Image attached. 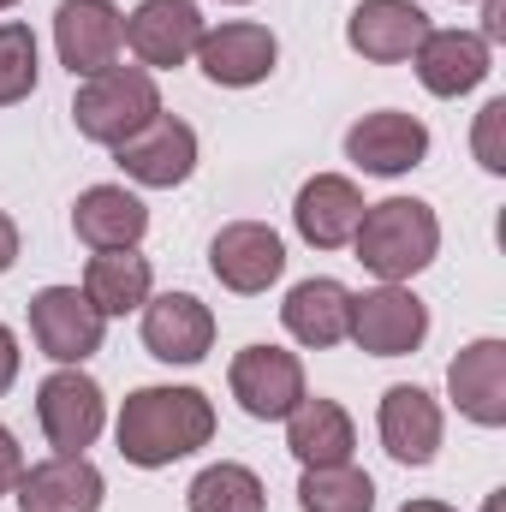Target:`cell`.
<instances>
[{
    "instance_id": "1",
    "label": "cell",
    "mask_w": 506,
    "mask_h": 512,
    "mask_svg": "<svg viewBox=\"0 0 506 512\" xmlns=\"http://www.w3.org/2000/svg\"><path fill=\"white\" fill-rule=\"evenodd\" d=\"M120 459L137 471H161L173 459H191L215 441V399L203 387H137L114 417Z\"/></svg>"
},
{
    "instance_id": "2",
    "label": "cell",
    "mask_w": 506,
    "mask_h": 512,
    "mask_svg": "<svg viewBox=\"0 0 506 512\" xmlns=\"http://www.w3.org/2000/svg\"><path fill=\"white\" fill-rule=\"evenodd\" d=\"M352 251L376 280L405 286L411 274H423L441 256V221L423 197H381V203H364Z\"/></svg>"
},
{
    "instance_id": "3",
    "label": "cell",
    "mask_w": 506,
    "mask_h": 512,
    "mask_svg": "<svg viewBox=\"0 0 506 512\" xmlns=\"http://www.w3.org/2000/svg\"><path fill=\"white\" fill-rule=\"evenodd\" d=\"M155 114H161V90H155V72H143V66H108L96 78H78L72 126L102 149L131 143Z\"/></svg>"
},
{
    "instance_id": "4",
    "label": "cell",
    "mask_w": 506,
    "mask_h": 512,
    "mask_svg": "<svg viewBox=\"0 0 506 512\" xmlns=\"http://www.w3.org/2000/svg\"><path fill=\"white\" fill-rule=\"evenodd\" d=\"M30 340L60 370H84L108 340V316L84 298V286H42L30 298Z\"/></svg>"
},
{
    "instance_id": "5",
    "label": "cell",
    "mask_w": 506,
    "mask_h": 512,
    "mask_svg": "<svg viewBox=\"0 0 506 512\" xmlns=\"http://www.w3.org/2000/svg\"><path fill=\"white\" fill-rule=\"evenodd\" d=\"M346 340L370 358H411L429 340V304L411 286H387V280L370 286V292H352Z\"/></svg>"
},
{
    "instance_id": "6",
    "label": "cell",
    "mask_w": 506,
    "mask_h": 512,
    "mask_svg": "<svg viewBox=\"0 0 506 512\" xmlns=\"http://www.w3.org/2000/svg\"><path fill=\"white\" fill-rule=\"evenodd\" d=\"M36 423H42L54 453H84L108 429V393L84 370H54L36 387Z\"/></svg>"
},
{
    "instance_id": "7",
    "label": "cell",
    "mask_w": 506,
    "mask_h": 512,
    "mask_svg": "<svg viewBox=\"0 0 506 512\" xmlns=\"http://www.w3.org/2000/svg\"><path fill=\"white\" fill-rule=\"evenodd\" d=\"M126 48V12L114 0H60L54 6V54L72 78H96L120 66Z\"/></svg>"
},
{
    "instance_id": "8",
    "label": "cell",
    "mask_w": 506,
    "mask_h": 512,
    "mask_svg": "<svg viewBox=\"0 0 506 512\" xmlns=\"http://www.w3.org/2000/svg\"><path fill=\"white\" fill-rule=\"evenodd\" d=\"M227 387L256 423H286V411L310 393L304 387V358L286 352V346H245L227 370Z\"/></svg>"
},
{
    "instance_id": "9",
    "label": "cell",
    "mask_w": 506,
    "mask_h": 512,
    "mask_svg": "<svg viewBox=\"0 0 506 512\" xmlns=\"http://www.w3.org/2000/svg\"><path fill=\"white\" fill-rule=\"evenodd\" d=\"M203 12L197 0H137L126 18V48L137 54L143 72H173L197 54L203 42Z\"/></svg>"
},
{
    "instance_id": "10",
    "label": "cell",
    "mask_w": 506,
    "mask_h": 512,
    "mask_svg": "<svg viewBox=\"0 0 506 512\" xmlns=\"http://www.w3.org/2000/svg\"><path fill=\"white\" fill-rule=\"evenodd\" d=\"M209 274H215L227 292L256 298V292H268V286L286 274V245H280V233L262 227V221H233V227H221V233L209 239Z\"/></svg>"
},
{
    "instance_id": "11",
    "label": "cell",
    "mask_w": 506,
    "mask_h": 512,
    "mask_svg": "<svg viewBox=\"0 0 506 512\" xmlns=\"http://www.w3.org/2000/svg\"><path fill=\"white\" fill-rule=\"evenodd\" d=\"M191 60L203 66V78H209V84H221V90H251V84H262V78L274 72L280 42H274V30H268V24L233 18V24L203 30V42H197V54H191Z\"/></svg>"
},
{
    "instance_id": "12",
    "label": "cell",
    "mask_w": 506,
    "mask_h": 512,
    "mask_svg": "<svg viewBox=\"0 0 506 512\" xmlns=\"http://www.w3.org/2000/svg\"><path fill=\"white\" fill-rule=\"evenodd\" d=\"M143 346L161 364H203L215 346V310L191 292H149L143 304Z\"/></svg>"
},
{
    "instance_id": "13",
    "label": "cell",
    "mask_w": 506,
    "mask_h": 512,
    "mask_svg": "<svg viewBox=\"0 0 506 512\" xmlns=\"http://www.w3.org/2000/svg\"><path fill=\"white\" fill-rule=\"evenodd\" d=\"M114 161H120V173H126L131 185L173 191V185H185L197 173V131L185 126V120H173V114H155L131 143L114 149Z\"/></svg>"
},
{
    "instance_id": "14",
    "label": "cell",
    "mask_w": 506,
    "mask_h": 512,
    "mask_svg": "<svg viewBox=\"0 0 506 512\" xmlns=\"http://www.w3.org/2000/svg\"><path fill=\"white\" fill-rule=\"evenodd\" d=\"M423 155H429V126L399 108H376L346 131V161L376 179H399V173L423 167Z\"/></svg>"
},
{
    "instance_id": "15",
    "label": "cell",
    "mask_w": 506,
    "mask_h": 512,
    "mask_svg": "<svg viewBox=\"0 0 506 512\" xmlns=\"http://www.w3.org/2000/svg\"><path fill=\"white\" fill-rule=\"evenodd\" d=\"M376 435L393 465H411V471L435 465V453H441V405H435V393H423L417 382L387 387L376 411Z\"/></svg>"
},
{
    "instance_id": "16",
    "label": "cell",
    "mask_w": 506,
    "mask_h": 512,
    "mask_svg": "<svg viewBox=\"0 0 506 512\" xmlns=\"http://www.w3.org/2000/svg\"><path fill=\"white\" fill-rule=\"evenodd\" d=\"M429 30L435 24H429V12L417 0H364L346 18V48L364 54L370 66H399V60L417 54V42Z\"/></svg>"
},
{
    "instance_id": "17",
    "label": "cell",
    "mask_w": 506,
    "mask_h": 512,
    "mask_svg": "<svg viewBox=\"0 0 506 512\" xmlns=\"http://www.w3.org/2000/svg\"><path fill=\"white\" fill-rule=\"evenodd\" d=\"M358 221H364V191H358L346 173H316V179H304L298 197H292V227H298V239L316 245V251L352 245Z\"/></svg>"
},
{
    "instance_id": "18",
    "label": "cell",
    "mask_w": 506,
    "mask_h": 512,
    "mask_svg": "<svg viewBox=\"0 0 506 512\" xmlns=\"http://www.w3.org/2000/svg\"><path fill=\"white\" fill-rule=\"evenodd\" d=\"M102 495H108V483L84 453H54L42 465H24V477L12 489L18 512H102Z\"/></svg>"
},
{
    "instance_id": "19",
    "label": "cell",
    "mask_w": 506,
    "mask_h": 512,
    "mask_svg": "<svg viewBox=\"0 0 506 512\" xmlns=\"http://www.w3.org/2000/svg\"><path fill=\"white\" fill-rule=\"evenodd\" d=\"M411 66H417V84H423L429 96H441V102L471 96V90L495 72L489 42H483L477 30H429V36L417 42Z\"/></svg>"
},
{
    "instance_id": "20",
    "label": "cell",
    "mask_w": 506,
    "mask_h": 512,
    "mask_svg": "<svg viewBox=\"0 0 506 512\" xmlns=\"http://www.w3.org/2000/svg\"><path fill=\"white\" fill-rule=\"evenodd\" d=\"M447 399L477 429H501L506 423V340H495V334L489 340H471L447 364Z\"/></svg>"
},
{
    "instance_id": "21",
    "label": "cell",
    "mask_w": 506,
    "mask_h": 512,
    "mask_svg": "<svg viewBox=\"0 0 506 512\" xmlns=\"http://www.w3.org/2000/svg\"><path fill=\"white\" fill-rule=\"evenodd\" d=\"M286 453L304 465V471H322V465H352V453H358V423H352V411L340 405V399H298L292 411H286Z\"/></svg>"
},
{
    "instance_id": "22",
    "label": "cell",
    "mask_w": 506,
    "mask_h": 512,
    "mask_svg": "<svg viewBox=\"0 0 506 512\" xmlns=\"http://www.w3.org/2000/svg\"><path fill=\"white\" fill-rule=\"evenodd\" d=\"M72 233L90 251H137L143 233H149V209L126 185H90L72 203Z\"/></svg>"
},
{
    "instance_id": "23",
    "label": "cell",
    "mask_w": 506,
    "mask_h": 512,
    "mask_svg": "<svg viewBox=\"0 0 506 512\" xmlns=\"http://www.w3.org/2000/svg\"><path fill=\"white\" fill-rule=\"evenodd\" d=\"M280 322H286V334H292L304 352H328V346H340L346 328H352V292H346L334 274L298 280V286L286 292V304H280Z\"/></svg>"
},
{
    "instance_id": "24",
    "label": "cell",
    "mask_w": 506,
    "mask_h": 512,
    "mask_svg": "<svg viewBox=\"0 0 506 512\" xmlns=\"http://www.w3.org/2000/svg\"><path fill=\"white\" fill-rule=\"evenodd\" d=\"M155 292V268L143 251H96L90 268H84V298L114 322V316H131L143 310Z\"/></svg>"
},
{
    "instance_id": "25",
    "label": "cell",
    "mask_w": 506,
    "mask_h": 512,
    "mask_svg": "<svg viewBox=\"0 0 506 512\" xmlns=\"http://www.w3.org/2000/svg\"><path fill=\"white\" fill-rule=\"evenodd\" d=\"M185 507L191 512H268V489H262V477H256L251 465L221 459V465H203L191 477Z\"/></svg>"
},
{
    "instance_id": "26",
    "label": "cell",
    "mask_w": 506,
    "mask_h": 512,
    "mask_svg": "<svg viewBox=\"0 0 506 512\" xmlns=\"http://www.w3.org/2000/svg\"><path fill=\"white\" fill-rule=\"evenodd\" d=\"M298 507L304 512H376V483L358 465H322L298 477Z\"/></svg>"
},
{
    "instance_id": "27",
    "label": "cell",
    "mask_w": 506,
    "mask_h": 512,
    "mask_svg": "<svg viewBox=\"0 0 506 512\" xmlns=\"http://www.w3.org/2000/svg\"><path fill=\"white\" fill-rule=\"evenodd\" d=\"M36 72H42V60H36V30L30 24H0V108H12V102H24L30 90H36Z\"/></svg>"
},
{
    "instance_id": "28",
    "label": "cell",
    "mask_w": 506,
    "mask_h": 512,
    "mask_svg": "<svg viewBox=\"0 0 506 512\" xmlns=\"http://www.w3.org/2000/svg\"><path fill=\"white\" fill-rule=\"evenodd\" d=\"M506 96L495 102H483V114H477V131H471V149H477V161H483V173H506Z\"/></svg>"
},
{
    "instance_id": "29",
    "label": "cell",
    "mask_w": 506,
    "mask_h": 512,
    "mask_svg": "<svg viewBox=\"0 0 506 512\" xmlns=\"http://www.w3.org/2000/svg\"><path fill=\"white\" fill-rule=\"evenodd\" d=\"M18 477H24V447H18V435L0 423V495H12Z\"/></svg>"
},
{
    "instance_id": "30",
    "label": "cell",
    "mask_w": 506,
    "mask_h": 512,
    "mask_svg": "<svg viewBox=\"0 0 506 512\" xmlns=\"http://www.w3.org/2000/svg\"><path fill=\"white\" fill-rule=\"evenodd\" d=\"M18 364H24V352H18V334L0 322V393L18 382Z\"/></svg>"
},
{
    "instance_id": "31",
    "label": "cell",
    "mask_w": 506,
    "mask_h": 512,
    "mask_svg": "<svg viewBox=\"0 0 506 512\" xmlns=\"http://www.w3.org/2000/svg\"><path fill=\"white\" fill-rule=\"evenodd\" d=\"M489 48L495 42H506V0H483V30H477Z\"/></svg>"
},
{
    "instance_id": "32",
    "label": "cell",
    "mask_w": 506,
    "mask_h": 512,
    "mask_svg": "<svg viewBox=\"0 0 506 512\" xmlns=\"http://www.w3.org/2000/svg\"><path fill=\"white\" fill-rule=\"evenodd\" d=\"M12 262H18V221L0 209V274H6Z\"/></svg>"
},
{
    "instance_id": "33",
    "label": "cell",
    "mask_w": 506,
    "mask_h": 512,
    "mask_svg": "<svg viewBox=\"0 0 506 512\" xmlns=\"http://www.w3.org/2000/svg\"><path fill=\"white\" fill-rule=\"evenodd\" d=\"M399 512H453V507H447V501H405Z\"/></svg>"
},
{
    "instance_id": "34",
    "label": "cell",
    "mask_w": 506,
    "mask_h": 512,
    "mask_svg": "<svg viewBox=\"0 0 506 512\" xmlns=\"http://www.w3.org/2000/svg\"><path fill=\"white\" fill-rule=\"evenodd\" d=\"M483 512H501V495H489V501H483Z\"/></svg>"
},
{
    "instance_id": "35",
    "label": "cell",
    "mask_w": 506,
    "mask_h": 512,
    "mask_svg": "<svg viewBox=\"0 0 506 512\" xmlns=\"http://www.w3.org/2000/svg\"><path fill=\"white\" fill-rule=\"evenodd\" d=\"M221 6H251V0H221Z\"/></svg>"
},
{
    "instance_id": "36",
    "label": "cell",
    "mask_w": 506,
    "mask_h": 512,
    "mask_svg": "<svg viewBox=\"0 0 506 512\" xmlns=\"http://www.w3.org/2000/svg\"><path fill=\"white\" fill-rule=\"evenodd\" d=\"M6 6H18V0H0V12H6Z\"/></svg>"
}]
</instances>
